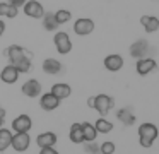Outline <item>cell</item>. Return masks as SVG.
<instances>
[{
  "instance_id": "obj_7",
  "label": "cell",
  "mask_w": 159,
  "mask_h": 154,
  "mask_svg": "<svg viewBox=\"0 0 159 154\" xmlns=\"http://www.w3.org/2000/svg\"><path fill=\"white\" fill-rule=\"evenodd\" d=\"M94 31V21L89 17H79V19L74 22V33L77 36H87Z\"/></svg>"
},
{
  "instance_id": "obj_29",
  "label": "cell",
  "mask_w": 159,
  "mask_h": 154,
  "mask_svg": "<svg viewBox=\"0 0 159 154\" xmlns=\"http://www.w3.org/2000/svg\"><path fill=\"white\" fill-rule=\"evenodd\" d=\"M84 151H86V154H99V146L96 144V140L84 142Z\"/></svg>"
},
{
  "instance_id": "obj_33",
  "label": "cell",
  "mask_w": 159,
  "mask_h": 154,
  "mask_svg": "<svg viewBox=\"0 0 159 154\" xmlns=\"http://www.w3.org/2000/svg\"><path fill=\"white\" fill-rule=\"evenodd\" d=\"M4 33H5V22L0 19V38L4 36Z\"/></svg>"
},
{
  "instance_id": "obj_18",
  "label": "cell",
  "mask_w": 159,
  "mask_h": 154,
  "mask_svg": "<svg viewBox=\"0 0 159 154\" xmlns=\"http://www.w3.org/2000/svg\"><path fill=\"white\" fill-rule=\"evenodd\" d=\"M116 118L120 120L125 127H132L135 123V115H134V111H132L130 106H125V108L118 110V111H116Z\"/></svg>"
},
{
  "instance_id": "obj_30",
  "label": "cell",
  "mask_w": 159,
  "mask_h": 154,
  "mask_svg": "<svg viewBox=\"0 0 159 154\" xmlns=\"http://www.w3.org/2000/svg\"><path fill=\"white\" fill-rule=\"evenodd\" d=\"M39 154H60V152L55 147H43V149H39Z\"/></svg>"
},
{
  "instance_id": "obj_4",
  "label": "cell",
  "mask_w": 159,
  "mask_h": 154,
  "mask_svg": "<svg viewBox=\"0 0 159 154\" xmlns=\"http://www.w3.org/2000/svg\"><path fill=\"white\" fill-rule=\"evenodd\" d=\"M31 146V137L28 132H14L11 140V147L16 152H26Z\"/></svg>"
},
{
  "instance_id": "obj_34",
  "label": "cell",
  "mask_w": 159,
  "mask_h": 154,
  "mask_svg": "<svg viewBox=\"0 0 159 154\" xmlns=\"http://www.w3.org/2000/svg\"><path fill=\"white\" fill-rule=\"evenodd\" d=\"M156 2H159V0H156Z\"/></svg>"
},
{
  "instance_id": "obj_19",
  "label": "cell",
  "mask_w": 159,
  "mask_h": 154,
  "mask_svg": "<svg viewBox=\"0 0 159 154\" xmlns=\"http://www.w3.org/2000/svg\"><path fill=\"white\" fill-rule=\"evenodd\" d=\"M140 24L145 29V33H156L159 29V19L156 16H142Z\"/></svg>"
},
{
  "instance_id": "obj_11",
  "label": "cell",
  "mask_w": 159,
  "mask_h": 154,
  "mask_svg": "<svg viewBox=\"0 0 159 154\" xmlns=\"http://www.w3.org/2000/svg\"><path fill=\"white\" fill-rule=\"evenodd\" d=\"M39 106H41V110H45V111H53V110H57L60 106V99L48 91V92L39 96Z\"/></svg>"
},
{
  "instance_id": "obj_28",
  "label": "cell",
  "mask_w": 159,
  "mask_h": 154,
  "mask_svg": "<svg viewBox=\"0 0 159 154\" xmlns=\"http://www.w3.org/2000/svg\"><path fill=\"white\" fill-rule=\"evenodd\" d=\"M115 149H116L115 142H111V140H106V142H103V144L99 146V154H113Z\"/></svg>"
},
{
  "instance_id": "obj_14",
  "label": "cell",
  "mask_w": 159,
  "mask_h": 154,
  "mask_svg": "<svg viewBox=\"0 0 159 154\" xmlns=\"http://www.w3.org/2000/svg\"><path fill=\"white\" fill-rule=\"evenodd\" d=\"M104 68L110 72H118L121 70V67H123V57L118 53H110L108 57H104Z\"/></svg>"
},
{
  "instance_id": "obj_26",
  "label": "cell",
  "mask_w": 159,
  "mask_h": 154,
  "mask_svg": "<svg viewBox=\"0 0 159 154\" xmlns=\"http://www.w3.org/2000/svg\"><path fill=\"white\" fill-rule=\"evenodd\" d=\"M94 127H96L98 133H110L111 130H113V123H111L110 120H106L104 116L98 118L96 122H94Z\"/></svg>"
},
{
  "instance_id": "obj_6",
  "label": "cell",
  "mask_w": 159,
  "mask_h": 154,
  "mask_svg": "<svg viewBox=\"0 0 159 154\" xmlns=\"http://www.w3.org/2000/svg\"><path fill=\"white\" fill-rule=\"evenodd\" d=\"M11 128L12 132H28L33 128V120L29 115H26V113H21V115H17L14 120H12L11 123Z\"/></svg>"
},
{
  "instance_id": "obj_27",
  "label": "cell",
  "mask_w": 159,
  "mask_h": 154,
  "mask_svg": "<svg viewBox=\"0 0 159 154\" xmlns=\"http://www.w3.org/2000/svg\"><path fill=\"white\" fill-rule=\"evenodd\" d=\"M55 19H57V22H58V26L67 24L70 19H72V12L67 10V9H60V10H57V12H55Z\"/></svg>"
},
{
  "instance_id": "obj_9",
  "label": "cell",
  "mask_w": 159,
  "mask_h": 154,
  "mask_svg": "<svg viewBox=\"0 0 159 154\" xmlns=\"http://www.w3.org/2000/svg\"><path fill=\"white\" fill-rule=\"evenodd\" d=\"M157 67V62L151 57H145V58H139L137 63H135V70H137L139 75H149L151 72L156 70Z\"/></svg>"
},
{
  "instance_id": "obj_23",
  "label": "cell",
  "mask_w": 159,
  "mask_h": 154,
  "mask_svg": "<svg viewBox=\"0 0 159 154\" xmlns=\"http://www.w3.org/2000/svg\"><path fill=\"white\" fill-rule=\"evenodd\" d=\"M12 135H14V132H12L11 128H5V127L0 128V152H4L5 149L11 147Z\"/></svg>"
},
{
  "instance_id": "obj_1",
  "label": "cell",
  "mask_w": 159,
  "mask_h": 154,
  "mask_svg": "<svg viewBox=\"0 0 159 154\" xmlns=\"http://www.w3.org/2000/svg\"><path fill=\"white\" fill-rule=\"evenodd\" d=\"M137 132H139V142H140V146L144 147V149H151L154 140L157 139V135H159L157 127L151 122H144L139 127Z\"/></svg>"
},
{
  "instance_id": "obj_32",
  "label": "cell",
  "mask_w": 159,
  "mask_h": 154,
  "mask_svg": "<svg viewBox=\"0 0 159 154\" xmlns=\"http://www.w3.org/2000/svg\"><path fill=\"white\" fill-rule=\"evenodd\" d=\"M5 116H7L5 110H4V108H0V128H2V127H4V123H5Z\"/></svg>"
},
{
  "instance_id": "obj_16",
  "label": "cell",
  "mask_w": 159,
  "mask_h": 154,
  "mask_svg": "<svg viewBox=\"0 0 159 154\" xmlns=\"http://www.w3.org/2000/svg\"><path fill=\"white\" fill-rule=\"evenodd\" d=\"M4 55L9 58V63H14V62H17L19 58H22L24 55H28V51L22 46H19V44H11L9 48H5Z\"/></svg>"
},
{
  "instance_id": "obj_10",
  "label": "cell",
  "mask_w": 159,
  "mask_h": 154,
  "mask_svg": "<svg viewBox=\"0 0 159 154\" xmlns=\"http://www.w3.org/2000/svg\"><path fill=\"white\" fill-rule=\"evenodd\" d=\"M149 50H151V46H149V41L145 40H137L135 43L130 44V55L134 58H145L149 53Z\"/></svg>"
},
{
  "instance_id": "obj_8",
  "label": "cell",
  "mask_w": 159,
  "mask_h": 154,
  "mask_svg": "<svg viewBox=\"0 0 159 154\" xmlns=\"http://www.w3.org/2000/svg\"><path fill=\"white\" fill-rule=\"evenodd\" d=\"M41 91H43V87H41V82L38 79H29L21 87V92L24 96H28V98H39L43 94Z\"/></svg>"
},
{
  "instance_id": "obj_24",
  "label": "cell",
  "mask_w": 159,
  "mask_h": 154,
  "mask_svg": "<svg viewBox=\"0 0 159 154\" xmlns=\"http://www.w3.org/2000/svg\"><path fill=\"white\" fill-rule=\"evenodd\" d=\"M14 65L16 68L19 70V74H28L29 70H31V67H33V62H31V55H24L22 58H19L17 62H14Z\"/></svg>"
},
{
  "instance_id": "obj_3",
  "label": "cell",
  "mask_w": 159,
  "mask_h": 154,
  "mask_svg": "<svg viewBox=\"0 0 159 154\" xmlns=\"http://www.w3.org/2000/svg\"><path fill=\"white\" fill-rule=\"evenodd\" d=\"M53 44H55L57 51H58L60 55H67V53L72 51V40H70L69 33H65V31L55 33V36H53Z\"/></svg>"
},
{
  "instance_id": "obj_17",
  "label": "cell",
  "mask_w": 159,
  "mask_h": 154,
  "mask_svg": "<svg viewBox=\"0 0 159 154\" xmlns=\"http://www.w3.org/2000/svg\"><path fill=\"white\" fill-rule=\"evenodd\" d=\"M50 92H52L53 96H57V98L62 101V99H67L70 94H72V87H70L69 84H65V82H57V84L52 86Z\"/></svg>"
},
{
  "instance_id": "obj_13",
  "label": "cell",
  "mask_w": 159,
  "mask_h": 154,
  "mask_svg": "<svg viewBox=\"0 0 159 154\" xmlns=\"http://www.w3.org/2000/svg\"><path fill=\"white\" fill-rule=\"evenodd\" d=\"M41 68H43V72L48 74V75H58V74H62L63 65H62V62L57 60V58H45Z\"/></svg>"
},
{
  "instance_id": "obj_31",
  "label": "cell",
  "mask_w": 159,
  "mask_h": 154,
  "mask_svg": "<svg viewBox=\"0 0 159 154\" xmlns=\"http://www.w3.org/2000/svg\"><path fill=\"white\" fill-rule=\"evenodd\" d=\"M7 3H11V5H14V7H17V9H21L22 5H24L28 0H5Z\"/></svg>"
},
{
  "instance_id": "obj_12",
  "label": "cell",
  "mask_w": 159,
  "mask_h": 154,
  "mask_svg": "<svg viewBox=\"0 0 159 154\" xmlns=\"http://www.w3.org/2000/svg\"><path fill=\"white\" fill-rule=\"evenodd\" d=\"M19 70L14 67L12 63H7L4 68H2V72H0V81L5 82V84H16L19 79Z\"/></svg>"
},
{
  "instance_id": "obj_2",
  "label": "cell",
  "mask_w": 159,
  "mask_h": 154,
  "mask_svg": "<svg viewBox=\"0 0 159 154\" xmlns=\"http://www.w3.org/2000/svg\"><path fill=\"white\" fill-rule=\"evenodd\" d=\"M115 106V99L110 94H96L93 96V108L99 113L101 116L106 118V115L111 111V108Z\"/></svg>"
},
{
  "instance_id": "obj_25",
  "label": "cell",
  "mask_w": 159,
  "mask_h": 154,
  "mask_svg": "<svg viewBox=\"0 0 159 154\" xmlns=\"http://www.w3.org/2000/svg\"><path fill=\"white\" fill-rule=\"evenodd\" d=\"M19 14V9L7 2H0V17H7V19H16Z\"/></svg>"
},
{
  "instance_id": "obj_22",
  "label": "cell",
  "mask_w": 159,
  "mask_h": 154,
  "mask_svg": "<svg viewBox=\"0 0 159 154\" xmlns=\"http://www.w3.org/2000/svg\"><path fill=\"white\" fill-rule=\"evenodd\" d=\"M80 125H82L84 142H93V140H96V137H98V130H96V127H94V123H91V122H84V123H80Z\"/></svg>"
},
{
  "instance_id": "obj_5",
  "label": "cell",
  "mask_w": 159,
  "mask_h": 154,
  "mask_svg": "<svg viewBox=\"0 0 159 154\" xmlns=\"http://www.w3.org/2000/svg\"><path fill=\"white\" fill-rule=\"evenodd\" d=\"M22 12L28 17H31V19H41L46 10H45V7H43L41 2H38V0H28V2L22 5Z\"/></svg>"
},
{
  "instance_id": "obj_20",
  "label": "cell",
  "mask_w": 159,
  "mask_h": 154,
  "mask_svg": "<svg viewBox=\"0 0 159 154\" xmlns=\"http://www.w3.org/2000/svg\"><path fill=\"white\" fill-rule=\"evenodd\" d=\"M69 139L74 144H84V133H82V125L80 123H72L69 130Z\"/></svg>"
},
{
  "instance_id": "obj_21",
  "label": "cell",
  "mask_w": 159,
  "mask_h": 154,
  "mask_svg": "<svg viewBox=\"0 0 159 154\" xmlns=\"http://www.w3.org/2000/svg\"><path fill=\"white\" fill-rule=\"evenodd\" d=\"M43 21V27H45V31H50V33H53V31L58 29V22H57L55 19V12H45V16L41 17Z\"/></svg>"
},
{
  "instance_id": "obj_15",
  "label": "cell",
  "mask_w": 159,
  "mask_h": 154,
  "mask_svg": "<svg viewBox=\"0 0 159 154\" xmlns=\"http://www.w3.org/2000/svg\"><path fill=\"white\" fill-rule=\"evenodd\" d=\"M57 142H58V137H57L55 132H41L36 137V146L39 149H43V147H55Z\"/></svg>"
}]
</instances>
